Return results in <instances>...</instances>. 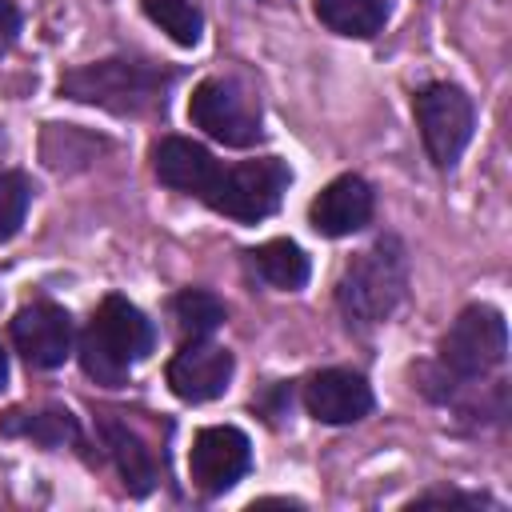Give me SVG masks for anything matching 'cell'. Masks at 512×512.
<instances>
[{"mask_svg":"<svg viewBox=\"0 0 512 512\" xmlns=\"http://www.w3.org/2000/svg\"><path fill=\"white\" fill-rule=\"evenodd\" d=\"M152 340L156 332L148 316L124 296H108L80 336V364L96 384L116 388L128 380V368L152 352Z\"/></svg>","mask_w":512,"mask_h":512,"instance_id":"obj_1","label":"cell"},{"mask_svg":"<svg viewBox=\"0 0 512 512\" xmlns=\"http://www.w3.org/2000/svg\"><path fill=\"white\" fill-rule=\"evenodd\" d=\"M172 80H176V72L116 56V60H96V64H80V68L64 72L60 92L68 100L96 104V108L124 116V112H144L152 104H164V92Z\"/></svg>","mask_w":512,"mask_h":512,"instance_id":"obj_2","label":"cell"},{"mask_svg":"<svg viewBox=\"0 0 512 512\" xmlns=\"http://www.w3.org/2000/svg\"><path fill=\"white\" fill-rule=\"evenodd\" d=\"M404 284H408V264H404L400 244L376 240L372 248H364L360 256L348 260V268L336 284V300H340V312L348 316V324L372 328L396 312V304L404 300Z\"/></svg>","mask_w":512,"mask_h":512,"instance_id":"obj_3","label":"cell"},{"mask_svg":"<svg viewBox=\"0 0 512 512\" xmlns=\"http://www.w3.org/2000/svg\"><path fill=\"white\" fill-rule=\"evenodd\" d=\"M288 184H292L288 164L276 156H260V160H244V164H228V168L220 164L200 200L232 220L256 224L280 208Z\"/></svg>","mask_w":512,"mask_h":512,"instance_id":"obj_4","label":"cell"},{"mask_svg":"<svg viewBox=\"0 0 512 512\" xmlns=\"http://www.w3.org/2000/svg\"><path fill=\"white\" fill-rule=\"evenodd\" d=\"M504 356H508V324L488 304L464 308L440 340V364L452 376H464V380L500 368Z\"/></svg>","mask_w":512,"mask_h":512,"instance_id":"obj_5","label":"cell"},{"mask_svg":"<svg viewBox=\"0 0 512 512\" xmlns=\"http://www.w3.org/2000/svg\"><path fill=\"white\" fill-rule=\"evenodd\" d=\"M416 112V128L424 136V148L432 156V164L452 168L460 160V152L472 140V100L464 88L456 84H428L416 92L412 100Z\"/></svg>","mask_w":512,"mask_h":512,"instance_id":"obj_6","label":"cell"},{"mask_svg":"<svg viewBox=\"0 0 512 512\" xmlns=\"http://www.w3.org/2000/svg\"><path fill=\"white\" fill-rule=\"evenodd\" d=\"M188 116L196 128L228 148H248L260 140V112L228 80H200L188 100Z\"/></svg>","mask_w":512,"mask_h":512,"instance_id":"obj_7","label":"cell"},{"mask_svg":"<svg viewBox=\"0 0 512 512\" xmlns=\"http://www.w3.org/2000/svg\"><path fill=\"white\" fill-rule=\"evenodd\" d=\"M248 468H252V444L240 428L212 424V428L196 432L192 452H188V472L200 492H208V496L228 492Z\"/></svg>","mask_w":512,"mask_h":512,"instance_id":"obj_8","label":"cell"},{"mask_svg":"<svg viewBox=\"0 0 512 512\" xmlns=\"http://www.w3.org/2000/svg\"><path fill=\"white\" fill-rule=\"evenodd\" d=\"M12 344L32 368H56L72 352V320L60 304L36 300L12 316Z\"/></svg>","mask_w":512,"mask_h":512,"instance_id":"obj_9","label":"cell"},{"mask_svg":"<svg viewBox=\"0 0 512 512\" xmlns=\"http://www.w3.org/2000/svg\"><path fill=\"white\" fill-rule=\"evenodd\" d=\"M232 368L236 364H232L228 348L208 344V340H192L168 360V388L188 404H204V400L224 396Z\"/></svg>","mask_w":512,"mask_h":512,"instance_id":"obj_10","label":"cell"},{"mask_svg":"<svg viewBox=\"0 0 512 512\" xmlns=\"http://www.w3.org/2000/svg\"><path fill=\"white\" fill-rule=\"evenodd\" d=\"M304 404L320 424H352L368 416L372 388L360 372L348 368H324L304 384Z\"/></svg>","mask_w":512,"mask_h":512,"instance_id":"obj_11","label":"cell"},{"mask_svg":"<svg viewBox=\"0 0 512 512\" xmlns=\"http://www.w3.org/2000/svg\"><path fill=\"white\" fill-rule=\"evenodd\" d=\"M372 220V188L360 176H336L320 188V196L308 208V224L320 236H348Z\"/></svg>","mask_w":512,"mask_h":512,"instance_id":"obj_12","label":"cell"},{"mask_svg":"<svg viewBox=\"0 0 512 512\" xmlns=\"http://www.w3.org/2000/svg\"><path fill=\"white\" fill-rule=\"evenodd\" d=\"M152 168L160 176V184L176 188V192H192V196H204V188L212 184L216 176V160L204 144L196 140H184V136H164L156 148H152Z\"/></svg>","mask_w":512,"mask_h":512,"instance_id":"obj_13","label":"cell"},{"mask_svg":"<svg viewBox=\"0 0 512 512\" xmlns=\"http://www.w3.org/2000/svg\"><path fill=\"white\" fill-rule=\"evenodd\" d=\"M104 440H108V452H112V460H116V468L124 476V488L132 496L152 492V484H156V456H152V448L116 416H104Z\"/></svg>","mask_w":512,"mask_h":512,"instance_id":"obj_14","label":"cell"},{"mask_svg":"<svg viewBox=\"0 0 512 512\" xmlns=\"http://www.w3.org/2000/svg\"><path fill=\"white\" fill-rule=\"evenodd\" d=\"M248 260H252V268H256L260 280H268L272 288H284V292L304 288L308 284V272H312L304 248L292 244V240H268V244L252 248Z\"/></svg>","mask_w":512,"mask_h":512,"instance_id":"obj_15","label":"cell"},{"mask_svg":"<svg viewBox=\"0 0 512 512\" xmlns=\"http://www.w3.org/2000/svg\"><path fill=\"white\" fill-rule=\"evenodd\" d=\"M312 4H316L320 24L332 28L336 36L368 40L388 20V0H312Z\"/></svg>","mask_w":512,"mask_h":512,"instance_id":"obj_16","label":"cell"},{"mask_svg":"<svg viewBox=\"0 0 512 512\" xmlns=\"http://www.w3.org/2000/svg\"><path fill=\"white\" fill-rule=\"evenodd\" d=\"M172 320L184 336L192 340H204L212 336L220 324H224V304L220 296H212L208 288H184L176 300H172Z\"/></svg>","mask_w":512,"mask_h":512,"instance_id":"obj_17","label":"cell"},{"mask_svg":"<svg viewBox=\"0 0 512 512\" xmlns=\"http://www.w3.org/2000/svg\"><path fill=\"white\" fill-rule=\"evenodd\" d=\"M0 428H4L8 436H28V440H36V444H44V448H56V444H64V440L76 436V420H72V412H64V408L8 412V420H4Z\"/></svg>","mask_w":512,"mask_h":512,"instance_id":"obj_18","label":"cell"},{"mask_svg":"<svg viewBox=\"0 0 512 512\" xmlns=\"http://www.w3.org/2000/svg\"><path fill=\"white\" fill-rule=\"evenodd\" d=\"M144 16L160 24L180 48H196L204 32V16L192 0H144Z\"/></svg>","mask_w":512,"mask_h":512,"instance_id":"obj_19","label":"cell"},{"mask_svg":"<svg viewBox=\"0 0 512 512\" xmlns=\"http://www.w3.org/2000/svg\"><path fill=\"white\" fill-rule=\"evenodd\" d=\"M32 200V184L24 172H0V240H12L24 224Z\"/></svg>","mask_w":512,"mask_h":512,"instance_id":"obj_20","label":"cell"},{"mask_svg":"<svg viewBox=\"0 0 512 512\" xmlns=\"http://www.w3.org/2000/svg\"><path fill=\"white\" fill-rule=\"evenodd\" d=\"M20 36V12L12 0H0V52H8Z\"/></svg>","mask_w":512,"mask_h":512,"instance_id":"obj_21","label":"cell"},{"mask_svg":"<svg viewBox=\"0 0 512 512\" xmlns=\"http://www.w3.org/2000/svg\"><path fill=\"white\" fill-rule=\"evenodd\" d=\"M424 504H464V508H484L488 500H484V496H456V492H428V496H420L412 508H424Z\"/></svg>","mask_w":512,"mask_h":512,"instance_id":"obj_22","label":"cell"},{"mask_svg":"<svg viewBox=\"0 0 512 512\" xmlns=\"http://www.w3.org/2000/svg\"><path fill=\"white\" fill-rule=\"evenodd\" d=\"M8 384V356H4V348H0V388Z\"/></svg>","mask_w":512,"mask_h":512,"instance_id":"obj_23","label":"cell"}]
</instances>
